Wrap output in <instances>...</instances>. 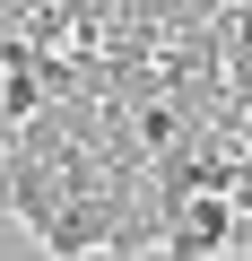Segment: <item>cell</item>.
I'll return each mask as SVG.
<instances>
[{
  "mask_svg": "<svg viewBox=\"0 0 252 261\" xmlns=\"http://www.w3.org/2000/svg\"><path fill=\"white\" fill-rule=\"evenodd\" d=\"M157 252H165V261H217V252H235V200H226V192H191V200L165 218Z\"/></svg>",
  "mask_w": 252,
  "mask_h": 261,
  "instance_id": "6da1fadb",
  "label": "cell"
},
{
  "mask_svg": "<svg viewBox=\"0 0 252 261\" xmlns=\"http://www.w3.org/2000/svg\"><path fill=\"white\" fill-rule=\"evenodd\" d=\"M35 244H44L52 261H78V252H104V192H96V200H61V209H52V226H44Z\"/></svg>",
  "mask_w": 252,
  "mask_h": 261,
  "instance_id": "7a4b0ae2",
  "label": "cell"
},
{
  "mask_svg": "<svg viewBox=\"0 0 252 261\" xmlns=\"http://www.w3.org/2000/svg\"><path fill=\"white\" fill-rule=\"evenodd\" d=\"M9 157L18 148H9V130H0V209H9Z\"/></svg>",
  "mask_w": 252,
  "mask_h": 261,
  "instance_id": "3957f363",
  "label": "cell"
},
{
  "mask_svg": "<svg viewBox=\"0 0 252 261\" xmlns=\"http://www.w3.org/2000/svg\"><path fill=\"white\" fill-rule=\"evenodd\" d=\"M0 130H9V122H0Z\"/></svg>",
  "mask_w": 252,
  "mask_h": 261,
  "instance_id": "277c9868",
  "label": "cell"
}]
</instances>
